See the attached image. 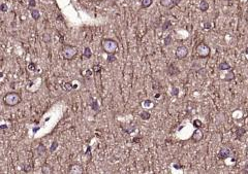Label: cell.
<instances>
[{
    "mask_svg": "<svg viewBox=\"0 0 248 174\" xmlns=\"http://www.w3.org/2000/svg\"><path fill=\"white\" fill-rule=\"evenodd\" d=\"M193 126L195 127V129H201V128L203 127V123H202V120H194Z\"/></svg>",
    "mask_w": 248,
    "mask_h": 174,
    "instance_id": "cell-20",
    "label": "cell"
},
{
    "mask_svg": "<svg viewBox=\"0 0 248 174\" xmlns=\"http://www.w3.org/2000/svg\"><path fill=\"white\" fill-rule=\"evenodd\" d=\"M31 17L33 18L34 21H38L39 18H40V13H39V11H37V9L32 8V9H31Z\"/></svg>",
    "mask_w": 248,
    "mask_h": 174,
    "instance_id": "cell-15",
    "label": "cell"
},
{
    "mask_svg": "<svg viewBox=\"0 0 248 174\" xmlns=\"http://www.w3.org/2000/svg\"><path fill=\"white\" fill-rule=\"evenodd\" d=\"M178 93H179V90L176 87L173 88V95H174V96H178Z\"/></svg>",
    "mask_w": 248,
    "mask_h": 174,
    "instance_id": "cell-32",
    "label": "cell"
},
{
    "mask_svg": "<svg viewBox=\"0 0 248 174\" xmlns=\"http://www.w3.org/2000/svg\"><path fill=\"white\" fill-rule=\"evenodd\" d=\"M245 133H246V130L244 128H242V127H238L237 130H236V135H237L238 138H241Z\"/></svg>",
    "mask_w": 248,
    "mask_h": 174,
    "instance_id": "cell-19",
    "label": "cell"
},
{
    "mask_svg": "<svg viewBox=\"0 0 248 174\" xmlns=\"http://www.w3.org/2000/svg\"><path fill=\"white\" fill-rule=\"evenodd\" d=\"M174 1H175V2H176V3H177V0H174Z\"/></svg>",
    "mask_w": 248,
    "mask_h": 174,
    "instance_id": "cell-36",
    "label": "cell"
},
{
    "mask_svg": "<svg viewBox=\"0 0 248 174\" xmlns=\"http://www.w3.org/2000/svg\"><path fill=\"white\" fill-rule=\"evenodd\" d=\"M62 57L66 61H71L78 56L79 50L75 45H70V44H65L62 47Z\"/></svg>",
    "mask_w": 248,
    "mask_h": 174,
    "instance_id": "cell-3",
    "label": "cell"
},
{
    "mask_svg": "<svg viewBox=\"0 0 248 174\" xmlns=\"http://www.w3.org/2000/svg\"><path fill=\"white\" fill-rule=\"evenodd\" d=\"M117 59H116V56H115V54H111V55H108V59H107V61H108L109 63H113V62H115Z\"/></svg>",
    "mask_w": 248,
    "mask_h": 174,
    "instance_id": "cell-21",
    "label": "cell"
},
{
    "mask_svg": "<svg viewBox=\"0 0 248 174\" xmlns=\"http://www.w3.org/2000/svg\"><path fill=\"white\" fill-rule=\"evenodd\" d=\"M28 69H29L30 71H35V70H36V64L31 62V63L29 64V66H28Z\"/></svg>",
    "mask_w": 248,
    "mask_h": 174,
    "instance_id": "cell-29",
    "label": "cell"
},
{
    "mask_svg": "<svg viewBox=\"0 0 248 174\" xmlns=\"http://www.w3.org/2000/svg\"><path fill=\"white\" fill-rule=\"evenodd\" d=\"M92 70H93V72H94L95 74H98V73H100V72H101V66L94 65L93 67H92Z\"/></svg>",
    "mask_w": 248,
    "mask_h": 174,
    "instance_id": "cell-24",
    "label": "cell"
},
{
    "mask_svg": "<svg viewBox=\"0 0 248 174\" xmlns=\"http://www.w3.org/2000/svg\"><path fill=\"white\" fill-rule=\"evenodd\" d=\"M140 117L143 120H147L151 118V114H150V112H149V111L144 110V111H142V112L140 113Z\"/></svg>",
    "mask_w": 248,
    "mask_h": 174,
    "instance_id": "cell-17",
    "label": "cell"
},
{
    "mask_svg": "<svg viewBox=\"0 0 248 174\" xmlns=\"http://www.w3.org/2000/svg\"><path fill=\"white\" fill-rule=\"evenodd\" d=\"M235 77H236V75H235L234 71L231 69V70H227V73L226 74V76H224L223 80H224V81H232L233 79H235Z\"/></svg>",
    "mask_w": 248,
    "mask_h": 174,
    "instance_id": "cell-12",
    "label": "cell"
},
{
    "mask_svg": "<svg viewBox=\"0 0 248 174\" xmlns=\"http://www.w3.org/2000/svg\"><path fill=\"white\" fill-rule=\"evenodd\" d=\"M195 53L196 55L202 58V59H205V58H208L210 56V53H211V49L208 44H206L205 42H201L196 45L195 47Z\"/></svg>",
    "mask_w": 248,
    "mask_h": 174,
    "instance_id": "cell-4",
    "label": "cell"
},
{
    "mask_svg": "<svg viewBox=\"0 0 248 174\" xmlns=\"http://www.w3.org/2000/svg\"><path fill=\"white\" fill-rule=\"evenodd\" d=\"M170 26H171V22H170L169 20H166V21H165V23L163 24V26H162V30H168Z\"/></svg>",
    "mask_w": 248,
    "mask_h": 174,
    "instance_id": "cell-28",
    "label": "cell"
},
{
    "mask_svg": "<svg viewBox=\"0 0 248 174\" xmlns=\"http://www.w3.org/2000/svg\"><path fill=\"white\" fill-rule=\"evenodd\" d=\"M171 42H172V36L169 35V36H166V38L164 39V44H165V45H170Z\"/></svg>",
    "mask_w": 248,
    "mask_h": 174,
    "instance_id": "cell-30",
    "label": "cell"
},
{
    "mask_svg": "<svg viewBox=\"0 0 248 174\" xmlns=\"http://www.w3.org/2000/svg\"><path fill=\"white\" fill-rule=\"evenodd\" d=\"M245 19H246V21H248V11H246V13H245Z\"/></svg>",
    "mask_w": 248,
    "mask_h": 174,
    "instance_id": "cell-33",
    "label": "cell"
},
{
    "mask_svg": "<svg viewBox=\"0 0 248 174\" xmlns=\"http://www.w3.org/2000/svg\"><path fill=\"white\" fill-rule=\"evenodd\" d=\"M91 108L93 109L94 111H98L99 110V106H98V103H97L96 100H93V102L91 103Z\"/></svg>",
    "mask_w": 248,
    "mask_h": 174,
    "instance_id": "cell-23",
    "label": "cell"
},
{
    "mask_svg": "<svg viewBox=\"0 0 248 174\" xmlns=\"http://www.w3.org/2000/svg\"><path fill=\"white\" fill-rule=\"evenodd\" d=\"M199 8H200V11H203V12H205V11H208V9H209V3H208V1H206V0H201L200 5H199Z\"/></svg>",
    "mask_w": 248,
    "mask_h": 174,
    "instance_id": "cell-11",
    "label": "cell"
},
{
    "mask_svg": "<svg viewBox=\"0 0 248 174\" xmlns=\"http://www.w3.org/2000/svg\"><path fill=\"white\" fill-rule=\"evenodd\" d=\"M5 128H6V126H5V125H2V126H1V129H5Z\"/></svg>",
    "mask_w": 248,
    "mask_h": 174,
    "instance_id": "cell-34",
    "label": "cell"
},
{
    "mask_svg": "<svg viewBox=\"0 0 248 174\" xmlns=\"http://www.w3.org/2000/svg\"><path fill=\"white\" fill-rule=\"evenodd\" d=\"M245 53H246V55L248 56V46L246 47V50H245Z\"/></svg>",
    "mask_w": 248,
    "mask_h": 174,
    "instance_id": "cell-35",
    "label": "cell"
},
{
    "mask_svg": "<svg viewBox=\"0 0 248 174\" xmlns=\"http://www.w3.org/2000/svg\"><path fill=\"white\" fill-rule=\"evenodd\" d=\"M7 11H8V6H7L5 3H2V4L0 5V11H2V12H6Z\"/></svg>",
    "mask_w": 248,
    "mask_h": 174,
    "instance_id": "cell-25",
    "label": "cell"
},
{
    "mask_svg": "<svg viewBox=\"0 0 248 174\" xmlns=\"http://www.w3.org/2000/svg\"><path fill=\"white\" fill-rule=\"evenodd\" d=\"M203 138H204V133L201 129H195L194 132L192 133V135H191V137H190V139L195 143L202 141Z\"/></svg>",
    "mask_w": 248,
    "mask_h": 174,
    "instance_id": "cell-6",
    "label": "cell"
},
{
    "mask_svg": "<svg viewBox=\"0 0 248 174\" xmlns=\"http://www.w3.org/2000/svg\"><path fill=\"white\" fill-rule=\"evenodd\" d=\"M218 69L219 70H231L232 69V67H231V65L227 63V61H222L221 63H219V65H218Z\"/></svg>",
    "mask_w": 248,
    "mask_h": 174,
    "instance_id": "cell-13",
    "label": "cell"
},
{
    "mask_svg": "<svg viewBox=\"0 0 248 174\" xmlns=\"http://www.w3.org/2000/svg\"><path fill=\"white\" fill-rule=\"evenodd\" d=\"M226 1H231V0H226Z\"/></svg>",
    "mask_w": 248,
    "mask_h": 174,
    "instance_id": "cell-37",
    "label": "cell"
},
{
    "mask_svg": "<svg viewBox=\"0 0 248 174\" xmlns=\"http://www.w3.org/2000/svg\"><path fill=\"white\" fill-rule=\"evenodd\" d=\"M29 6L34 8V7L36 6V1H35V0H29Z\"/></svg>",
    "mask_w": 248,
    "mask_h": 174,
    "instance_id": "cell-31",
    "label": "cell"
},
{
    "mask_svg": "<svg viewBox=\"0 0 248 174\" xmlns=\"http://www.w3.org/2000/svg\"><path fill=\"white\" fill-rule=\"evenodd\" d=\"M53 172H54V170H53V168H52V166H51L50 164L44 163L43 166H42V173L50 174V173H53Z\"/></svg>",
    "mask_w": 248,
    "mask_h": 174,
    "instance_id": "cell-10",
    "label": "cell"
},
{
    "mask_svg": "<svg viewBox=\"0 0 248 174\" xmlns=\"http://www.w3.org/2000/svg\"><path fill=\"white\" fill-rule=\"evenodd\" d=\"M62 89H63L64 91H66V92H70V91L74 89V86H73V84H71V83L67 81V83H64V84H63Z\"/></svg>",
    "mask_w": 248,
    "mask_h": 174,
    "instance_id": "cell-18",
    "label": "cell"
},
{
    "mask_svg": "<svg viewBox=\"0 0 248 174\" xmlns=\"http://www.w3.org/2000/svg\"><path fill=\"white\" fill-rule=\"evenodd\" d=\"M217 157H218L219 160H226L227 158H229V157H231V151H229V148H227V147H221L220 151L218 152Z\"/></svg>",
    "mask_w": 248,
    "mask_h": 174,
    "instance_id": "cell-7",
    "label": "cell"
},
{
    "mask_svg": "<svg viewBox=\"0 0 248 174\" xmlns=\"http://www.w3.org/2000/svg\"><path fill=\"white\" fill-rule=\"evenodd\" d=\"M176 57L179 59V60H182V59H185L187 56H188V49L185 46V45H179L177 49H176Z\"/></svg>",
    "mask_w": 248,
    "mask_h": 174,
    "instance_id": "cell-5",
    "label": "cell"
},
{
    "mask_svg": "<svg viewBox=\"0 0 248 174\" xmlns=\"http://www.w3.org/2000/svg\"><path fill=\"white\" fill-rule=\"evenodd\" d=\"M101 47L107 55L115 54L118 51V42L112 38H103L101 40Z\"/></svg>",
    "mask_w": 248,
    "mask_h": 174,
    "instance_id": "cell-2",
    "label": "cell"
},
{
    "mask_svg": "<svg viewBox=\"0 0 248 174\" xmlns=\"http://www.w3.org/2000/svg\"><path fill=\"white\" fill-rule=\"evenodd\" d=\"M92 57V52H91V50H90V47H85V51H84V53H83V56H82V58H84V59H90Z\"/></svg>",
    "mask_w": 248,
    "mask_h": 174,
    "instance_id": "cell-16",
    "label": "cell"
},
{
    "mask_svg": "<svg viewBox=\"0 0 248 174\" xmlns=\"http://www.w3.org/2000/svg\"><path fill=\"white\" fill-rule=\"evenodd\" d=\"M43 40L44 41V42H50L51 41V36L49 35V34H43Z\"/></svg>",
    "mask_w": 248,
    "mask_h": 174,
    "instance_id": "cell-27",
    "label": "cell"
},
{
    "mask_svg": "<svg viewBox=\"0 0 248 174\" xmlns=\"http://www.w3.org/2000/svg\"><path fill=\"white\" fill-rule=\"evenodd\" d=\"M68 172L69 173H82L83 172V168H81L80 165H70L68 168Z\"/></svg>",
    "mask_w": 248,
    "mask_h": 174,
    "instance_id": "cell-9",
    "label": "cell"
},
{
    "mask_svg": "<svg viewBox=\"0 0 248 174\" xmlns=\"http://www.w3.org/2000/svg\"><path fill=\"white\" fill-rule=\"evenodd\" d=\"M159 3H160V5H161V6L165 7V8H168V9H171V8H173V7L177 4L174 0H160V1H159Z\"/></svg>",
    "mask_w": 248,
    "mask_h": 174,
    "instance_id": "cell-8",
    "label": "cell"
},
{
    "mask_svg": "<svg viewBox=\"0 0 248 174\" xmlns=\"http://www.w3.org/2000/svg\"><path fill=\"white\" fill-rule=\"evenodd\" d=\"M37 152H39V153H44V152H47V148H46V146L43 145V144H39L38 146H37Z\"/></svg>",
    "mask_w": 248,
    "mask_h": 174,
    "instance_id": "cell-22",
    "label": "cell"
},
{
    "mask_svg": "<svg viewBox=\"0 0 248 174\" xmlns=\"http://www.w3.org/2000/svg\"><path fill=\"white\" fill-rule=\"evenodd\" d=\"M2 101L3 103L8 106V107H13V106H17L18 104H20L22 102V97L21 95L17 92H8L6 93L3 98H2Z\"/></svg>",
    "mask_w": 248,
    "mask_h": 174,
    "instance_id": "cell-1",
    "label": "cell"
},
{
    "mask_svg": "<svg viewBox=\"0 0 248 174\" xmlns=\"http://www.w3.org/2000/svg\"><path fill=\"white\" fill-rule=\"evenodd\" d=\"M58 147V143H57V141H54L53 143H52V145H51V147H50V152H54L55 149Z\"/></svg>",
    "mask_w": 248,
    "mask_h": 174,
    "instance_id": "cell-26",
    "label": "cell"
},
{
    "mask_svg": "<svg viewBox=\"0 0 248 174\" xmlns=\"http://www.w3.org/2000/svg\"><path fill=\"white\" fill-rule=\"evenodd\" d=\"M153 3V0H142L141 1V7L142 8H148Z\"/></svg>",
    "mask_w": 248,
    "mask_h": 174,
    "instance_id": "cell-14",
    "label": "cell"
}]
</instances>
